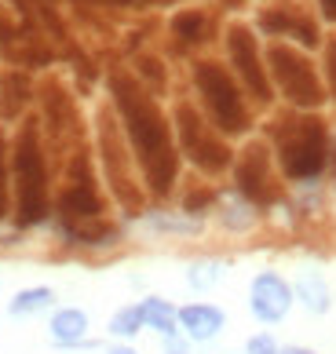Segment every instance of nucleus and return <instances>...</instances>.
Returning a JSON list of instances; mask_svg holds the SVG:
<instances>
[{
	"label": "nucleus",
	"instance_id": "f257e3e1",
	"mask_svg": "<svg viewBox=\"0 0 336 354\" xmlns=\"http://www.w3.org/2000/svg\"><path fill=\"white\" fill-rule=\"evenodd\" d=\"M110 102H113V113H118L128 150H132V161H136L139 179H143L147 198L165 201L176 190L179 172H183L172 117L161 110V102L150 88L136 81L132 70L110 73Z\"/></svg>",
	"mask_w": 336,
	"mask_h": 354
},
{
	"label": "nucleus",
	"instance_id": "f03ea898",
	"mask_svg": "<svg viewBox=\"0 0 336 354\" xmlns=\"http://www.w3.org/2000/svg\"><path fill=\"white\" fill-rule=\"evenodd\" d=\"M55 190H51V168L44 150L41 117H22L19 132L11 136V219L19 230L41 227L51 219Z\"/></svg>",
	"mask_w": 336,
	"mask_h": 354
},
{
	"label": "nucleus",
	"instance_id": "7ed1b4c3",
	"mask_svg": "<svg viewBox=\"0 0 336 354\" xmlns=\"http://www.w3.org/2000/svg\"><path fill=\"white\" fill-rule=\"evenodd\" d=\"M270 153L278 161V176L296 183V187H311L321 179V172L333 161V136L329 124L318 113L292 110L281 117L270 132Z\"/></svg>",
	"mask_w": 336,
	"mask_h": 354
},
{
	"label": "nucleus",
	"instance_id": "20e7f679",
	"mask_svg": "<svg viewBox=\"0 0 336 354\" xmlns=\"http://www.w3.org/2000/svg\"><path fill=\"white\" fill-rule=\"evenodd\" d=\"M194 91H198V110L209 117V124L227 139H241L252 132V110H249V95L241 91L234 81L230 66L216 59H198L190 70Z\"/></svg>",
	"mask_w": 336,
	"mask_h": 354
},
{
	"label": "nucleus",
	"instance_id": "39448f33",
	"mask_svg": "<svg viewBox=\"0 0 336 354\" xmlns=\"http://www.w3.org/2000/svg\"><path fill=\"white\" fill-rule=\"evenodd\" d=\"M95 136H99V172H102V183L110 187V194L118 198V205L124 208L128 216H143L147 208V190H143V179L136 172V161H132V150L124 142V132L118 124V113L102 110L99 121H95Z\"/></svg>",
	"mask_w": 336,
	"mask_h": 354
},
{
	"label": "nucleus",
	"instance_id": "423d86ee",
	"mask_svg": "<svg viewBox=\"0 0 336 354\" xmlns=\"http://www.w3.org/2000/svg\"><path fill=\"white\" fill-rule=\"evenodd\" d=\"M172 132H176V147H179V157L187 165H194L201 176H223L230 172L234 165V147L227 142V136H219L216 128L209 124L198 106L190 99H179L176 110H172Z\"/></svg>",
	"mask_w": 336,
	"mask_h": 354
},
{
	"label": "nucleus",
	"instance_id": "0eeeda50",
	"mask_svg": "<svg viewBox=\"0 0 336 354\" xmlns=\"http://www.w3.org/2000/svg\"><path fill=\"white\" fill-rule=\"evenodd\" d=\"M263 62H267L270 84L278 88V95L286 99L292 110L315 113L318 106H326L329 91L321 84V73L300 48H292L286 41H274V44H267Z\"/></svg>",
	"mask_w": 336,
	"mask_h": 354
},
{
	"label": "nucleus",
	"instance_id": "6e6552de",
	"mask_svg": "<svg viewBox=\"0 0 336 354\" xmlns=\"http://www.w3.org/2000/svg\"><path fill=\"white\" fill-rule=\"evenodd\" d=\"M230 176H234V190L245 201H252L256 208H270L281 198V183L274 172V153H270V142L252 139L234 153V165H230Z\"/></svg>",
	"mask_w": 336,
	"mask_h": 354
},
{
	"label": "nucleus",
	"instance_id": "1a4fd4ad",
	"mask_svg": "<svg viewBox=\"0 0 336 354\" xmlns=\"http://www.w3.org/2000/svg\"><path fill=\"white\" fill-rule=\"evenodd\" d=\"M227 62H230V73H234V81L241 84L245 95L252 102H260V106H270L274 84H270V77H267L260 41H256V33L245 22L227 26Z\"/></svg>",
	"mask_w": 336,
	"mask_h": 354
},
{
	"label": "nucleus",
	"instance_id": "9d476101",
	"mask_svg": "<svg viewBox=\"0 0 336 354\" xmlns=\"http://www.w3.org/2000/svg\"><path fill=\"white\" fill-rule=\"evenodd\" d=\"M296 304L292 281H286L278 270H260L249 281V310L260 325H278L289 318V310Z\"/></svg>",
	"mask_w": 336,
	"mask_h": 354
},
{
	"label": "nucleus",
	"instance_id": "9b49d317",
	"mask_svg": "<svg viewBox=\"0 0 336 354\" xmlns=\"http://www.w3.org/2000/svg\"><path fill=\"white\" fill-rule=\"evenodd\" d=\"M227 329V310L216 304H187L179 307V333H183L187 344H212V339Z\"/></svg>",
	"mask_w": 336,
	"mask_h": 354
},
{
	"label": "nucleus",
	"instance_id": "f8f14e48",
	"mask_svg": "<svg viewBox=\"0 0 336 354\" xmlns=\"http://www.w3.org/2000/svg\"><path fill=\"white\" fill-rule=\"evenodd\" d=\"M88 329H92V318H88V310L81 307H55L48 318V336L55 347H88L92 339H88Z\"/></svg>",
	"mask_w": 336,
	"mask_h": 354
},
{
	"label": "nucleus",
	"instance_id": "ddd939ff",
	"mask_svg": "<svg viewBox=\"0 0 336 354\" xmlns=\"http://www.w3.org/2000/svg\"><path fill=\"white\" fill-rule=\"evenodd\" d=\"M292 296L307 314H329L333 310V288L321 270H300L292 278Z\"/></svg>",
	"mask_w": 336,
	"mask_h": 354
},
{
	"label": "nucleus",
	"instance_id": "4468645a",
	"mask_svg": "<svg viewBox=\"0 0 336 354\" xmlns=\"http://www.w3.org/2000/svg\"><path fill=\"white\" fill-rule=\"evenodd\" d=\"M139 227H143L147 234H158V238H194V234L205 230V219L187 216L183 208H179V212H165V208H158V212L139 216Z\"/></svg>",
	"mask_w": 336,
	"mask_h": 354
},
{
	"label": "nucleus",
	"instance_id": "2eb2a0df",
	"mask_svg": "<svg viewBox=\"0 0 336 354\" xmlns=\"http://www.w3.org/2000/svg\"><path fill=\"white\" fill-rule=\"evenodd\" d=\"M216 219L223 223L227 230H234V234H245V230H252L256 223H260V208H256L252 201H245L238 190H223L216 198Z\"/></svg>",
	"mask_w": 336,
	"mask_h": 354
},
{
	"label": "nucleus",
	"instance_id": "dca6fc26",
	"mask_svg": "<svg viewBox=\"0 0 336 354\" xmlns=\"http://www.w3.org/2000/svg\"><path fill=\"white\" fill-rule=\"evenodd\" d=\"M139 310H143V325L153 329L161 339H176L179 333V307L165 296H143L139 299Z\"/></svg>",
	"mask_w": 336,
	"mask_h": 354
},
{
	"label": "nucleus",
	"instance_id": "f3484780",
	"mask_svg": "<svg viewBox=\"0 0 336 354\" xmlns=\"http://www.w3.org/2000/svg\"><path fill=\"white\" fill-rule=\"evenodd\" d=\"M51 307H55V288H51V285L19 288V292L8 299V314H11V318H33V314H44Z\"/></svg>",
	"mask_w": 336,
	"mask_h": 354
},
{
	"label": "nucleus",
	"instance_id": "a211bd4d",
	"mask_svg": "<svg viewBox=\"0 0 336 354\" xmlns=\"http://www.w3.org/2000/svg\"><path fill=\"white\" fill-rule=\"evenodd\" d=\"M168 30H172L179 44H201V41H209V15L201 8H183L172 15Z\"/></svg>",
	"mask_w": 336,
	"mask_h": 354
},
{
	"label": "nucleus",
	"instance_id": "6ab92c4d",
	"mask_svg": "<svg viewBox=\"0 0 336 354\" xmlns=\"http://www.w3.org/2000/svg\"><path fill=\"white\" fill-rule=\"evenodd\" d=\"M147 325H143V310H139V304H124L110 314V322H106V333L113 344H132V339L143 333Z\"/></svg>",
	"mask_w": 336,
	"mask_h": 354
},
{
	"label": "nucleus",
	"instance_id": "aec40b11",
	"mask_svg": "<svg viewBox=\"0 0 336 354\" xmlns=\"http://www.w3.org/2000/svg\"><path fill=\"white\" fill-rule=\"evenodd\" d=\"M223 278H227V263L223 259H212V256L194 259V263L187 267V285L194 288V292H212Z\"/></svg>",
	"mask_w": 336,
	"mask_h": 354
},
{
	"label": "nucleus",
	"instance_id": "412c9836",
	"mask_svg": "<svg viewBox=\"0 0 336 354\" xmlns=\"http://www.w3.org/2000/svg\"><path fill=\"white\" fill-rule=\"evenodd\" d=\"M11 219V139L0 124V223Z\"/></svg>",
	"mask_w": 336,
	"mask_h": 354
},
{
	"label": "nucleus",
	"instance_id": "4be33fe9",
	"mask_svg": "<svg viewBox=\"0 0 336 354\" xmlns=\"http://www.w3.org/2000/svg\"><path fill=\"white\" fill-rule=\"evenodd\" d=\"M245 354H281V347L270 333H256L245 339Z\"/></svg>",
	"mask_w": 336,
	"mask_h": 354
},
{
	"label": "nucleus",
	"instance_id": "5701e85b",
	"mask_svg": "<svg viewBox=\"0 0 336 354\" xmlns=\"http://www.w3.org/2000/svg\"><path fill=\"white\" fill-rule=\"evenodd\" d=\"M326 91L336 99V37L326 44Z\"/></svg>",
	"mask_w": 336,
	"mask_h": 354
},
{
	"label": "nucleus",
	"instance_id": "b1692460",
	"mask_svg": "<svg viewBox=\"0 0 336 354\" xmlns=\"http://www.w3.org/2000/svg\"><path fill=\"white\" fill-rule=\"evenodd\" d=\"M318 8H321V19L336 22V0H318Z\"/></svg>",
	"mask_w": 336,
	"mask_h": 354
},
{
	"label": "nucleus",
	"instance_id": "393cba45",
	"mask_svg": "<svg viewBox=\"0 0 336 354\" xmlns=\"http://www.w3.org/2000/svg\"><path fill=\"white\" fill-rule=\"evenodd\" d=\"M102 354H139L132 344H110L106 351H102Z\"/></svg>",
	"mask_w": 336,
	"mask_h": 354
},
{
	"label": "nucleus",
	"instance_id": "a878e982",
	"mask_svg": "<svg viewBox=\"0 0 336 354\" xmlns=\"http://www.w3.org/2000/svg\"><path fill=\"white\" fill-rule=\"evenodd\" d=\"M281 354H318L315 347H304V344H289V347H281Z\"/></svg>",
	"mask_w": 336,
	"mask_h": 354
}]
</instances>
